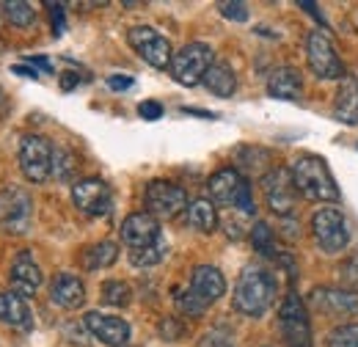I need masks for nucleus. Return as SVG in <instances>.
Segmentation results:
<instances>
[{
    "label": "nucleus",
    "instance_id": "6e6552de",
    "mask_svg": "<svg viewBox=\"0 0 358 347\" xmlns=\"http://www.w3.org/2000/svg\"><path fill=\"white\" fill-rule=\"evenodd\" d=\"M306 58H309V69L320 80H345V64L336 55V47L331 42V36L325 31H312L306 39Z\"/></svg>",
    "mask_w": 358,
    "mask_h": 347
},
{
    "label": "nucleus",
    "instance_id": "4c0bfd02",
    "mask_svg": "<svg viewBox=\"0 0 358 347\" xmlns=\"http://www.w3.org/2000/svg\"><path fill=\"white\" fill-rule=\"evenodd\" d=\"M138 113H141V119H146V122H157V119L163 116V105L155 102V99H146V102L138 105Z\"/></svg>",
    "mask_w": 358,
    "mask_h": 347
},
{
    "label": "nucleus",
    "instance_id": "473e14b6",
    "mask_svg": "<svg viewBox=\"0 0 358 347\" xmlns=\"http://www.w3.org/2000/svg\"><path fill=\"white\" fill-rule=\"evenodd\" d=\"M177 309L185 314V317H199V314L207 311V306L201 304L190 290H179L177 292Z\"/></svg>",
    "mask_w": 358,
    "mask_h": 347
},
{
    "label": "nucleus",
    "instance_id": "9b49d317",
    "mask_svg": "<svg viewBox=\"0 0 358 347\" xmlns=\"http://www.w3.org/2000/svg\"><path fill=\"white\" fill-rule=\"evenodd\" d=\"M262 190H265V201L278 218H292L295 204H298V187L289 169H273L262 176Z\"/></svg>",
    "mask_w": 358,
    "mask_h": 347
},
{
    "label": "nucleus",
    "instance_id": "393cba45",
    "mask_svg": "<svg viewBox=\"0 0 358 347\" xmlns=\"http://www.w3.org/2000/svg\"><path fill=\"white\" fill-rule=\"evenodd\" d=\"M207 91H213L215 97H231L234 94V88H237V75H234V69L224 64V61H215L210 69H207V75H204V80H201Z\"/></svg>",
    "mask_w": 358,
    "mask_h": 347
},
{
    "label": "nucleus",
    "instance_id": "ea45409f",
    "mask_svg": "<svg viewBox=\"0 0 358 347\" xmlns=\"http://www.w3.org/2000/svg\"><path fill=\"white\" fill-rule=\"evenodd\" d=\"M11 72H14V75H22V78H31V80H34V78H39V75H36V69H34V66H25V64H14V66H11Z\"/></svg>",
    "mask_w": 358,
    "mask_h": 347
},
{
    "label": "nucleus",
    "instance_id": "aec40b11",
    "mask_svg": "<svg viewBox=\"0 0 358 347\" xmlns=\"http://www.w3.org/2000/svg\"><path fill=\"white\" fill-rule=\"evenodd\" d=\"M268 94L275 99H301L303 97V78L295 66H278L268 78Z\"/></svg>",
    "mask_w": 358,
    "mask_h": 347
},
{
    "label": "nucleus",
    "instance_id": "9d476101",
    "mask_svg": "<svg viewBox=\"0 0 358 347\" xmlns=\"http://www.w3.org/2000/svg\"><path fill=\"white\" fill-rule=\"evenodd\" d=\"M127 42H130V47H133L149 66H155V69H171L174 50H171V42L160 31H155L149 25H135V28H130V34H127Z\"/></svg>",
    "mask_w": 358,
    "mask_h": 347
},
{
    "label": "nucleus",
    "instance_id": "f704fd0d",
    "mask_svg": "<svg viewBox=\"0 0 358 347\" xmlns=\"http://www.w3.org/2000/svg\"><path fill=\"white\" fill-rule=\"evenodd\" d=\"M339 276H342V281L348 284V290H350V287H358V254H353L350 260H345V264L339 267Z\"/></svg>",
    "mask_w": 358,
    "mask_h": 347
},
{
    "label": "nucleus",
    "instance_id": "a19ab883",
    "mask_svg": "<svg viewBox=\"0 0 358 347\" xmlns=\"http://www.w3.org/2000/svg\"><path fill=\"white\" fill-rule=\"evenodd\" d=\"M298 6H301V8H306V11L312 14L314 20H317V22H322V25H325V20H322V14H320V8H317V3H312V0H301Z\"/></svg>",
    "mask_w": 358,
    "mask_h": 347
},
{
    "label": "nucleus",
    "instance_id": "a878e982",
    "mask_svg": "<svg viewBox=\"0 0 358 347\" xmlns=\"http://www.w3.org/2000/svg\"><path fill=\"white\" fill-rule=\"evenodd\" d=\"M116 260H119V246H116L113 240H102V243L89 246V248L83 251V264H86V270L110 267Z\"/></svg>",
    "mask_w": 358,
    "mask_h": 347
},
{
    "label": "nucleus",
    "instance_id": "1a4fd4ad",
    "mask_svg": "<svg viewBox=\"0 0 358 347\" xmlns=\"http://www.w3.org/2000/svg\"><path fill=\"white\" fill-rule=\"evenodd\" d=\"M143 204H146V213L155 215L157 220H171L187 210V193H185V187H179L174 182L155 179L146 185Z\"/></svg>",
    "mask_w": 358,
    "mask_h": 347
},
{
    "label": "nucleus",
    "instance_id": "7c9ffc66",
    "mask_svg": "<svg viewBox=\"0 0 358 347\" xmlns=\"http://www.w3.org/2000/svg\"><path fill=\"white\" fill-rule=\"evenodd\" d=\"M99 292H102V301H105V304L116 306V309L127 306L130 298H133V292H130V287H127L124 281H105Z\"/></svg>",
    "mask_w": 358,
    "mask_h": 347
},
{
    "label": "nucleus",
    "instance_id": "cd10ccee",
    "mask_svg": "<svg viewBox=\"0 0 358 347\" xmlns=\"http://www.w3.org/2000/svg\"><path fill=\"white\" fill-rule=\"evenodd\" d=\"M75 169H78L75 155H72L66 146H52V176H55L58 182H69Z\"/></svg>",
    "mask_w": 358,
    "mask_h": 347
},
{
    "label": "nucleus",
    "instance_id": "b1692460",
    "mask_svg": "<svg viewBox=\"0 0 358 347\" xmlns=\"http://www.w3.org/2000/svg\"><path fill=\"white\" fill-rule=\"evenodd\" d=\"M234 160H237V166H240L243 171H248V174L265 176V174L273 171V152L262 149V146L245 143V146H240V149L234 152Z\"/></svg>",
    "mask_w": 358,
    "mask_h": 347
},
{
    "label": "nucleus",
    "instance_id": "c85d7f7f",
    "mask_svg": "<svg viewBox=\"0 0 358 347\" xmlns=\"http://www.w3.org/2000/svg\"><path fill=\"white\" fill-rule=\"evenodd\" d=\"M166 240H157L155 246H146V248H138V251H130V262L135 267H152V264H160L166 260Z\"/></svg>",
    "mask_w": 358,
    "mask_h": 347
},
{
    "label": "nucleus",
    "instance_id": "72a5a7b5",
    "mask_svg": "<svg viewBox=\"0 0 358 347\" xmlns=\"http://www.w3.org/2000/svg\"><path fill=\"white\" fill-rule=\"evenodd\" d=\"M199 347H234V339H231L226 331L215 328V331H207V334L201 337Z\"/></svg>",
    "mask_w": 358,
    "mask_h": 347
},
{
    "label": "nucleus",
    "instance_id": "79ce46f5",
    "mask_svg": "<svg viewBox=\"0 0 358 347\" xmlns=\"http://www.w3.org/2000/svg\"><path fill=\"white\" fill-rule=\"evenodd\" d=\"M80 83V78L75 75V72H66V75H61V88L64 91H72V88Z\"/></svg>",
    "mask_w": 358,
    "mask_h": 347
},
{
    "label": "nucleus",
    "instance_id": "7ed1b4c3",
    "mask_svg": "<svg viewBox=\"0 0 358 347\" xmlns=\"http://www.w3.org/2000/svg\"><path fill=\"white\" fill-rule=\"evenodd\" d=\"M210 187V196L213 201L226 204V207H234L245 215H254L257 207H254V196H251V182L237 171V169H221L210 176L207 182Z\"/></svg>",
    "mask_w": 358,
    "mask_h": 347
},
{
    "label": "nucleus",
    "instance_id": "37998d69",
    "mask_svg": "<svg viewBox=\"0 0 358 347\" xmlns=\"http://www.w3.org/2000/svg\"><path fill=\"white\" fill-rule=\"evenodd\" d=\"M31 64H36V66H39V69H45V72H52V64H50L47 58H42V55H34V58H31Z\"/></svg>",
    "mask_w": 358,
    "mask_h": 347
},
{
    "label": "nucleus",
    "instance_id": "c9c22d12",
    "mask_svg": "<svg viewBox=\"0 0 358 347\" xmlns=\"http://www.w3.org/2000/svg\"><path fill=\"white\" fill-rule=\"evenodd\" d=\"M218 8H221V14L226 20H234V22H245L248 20V6L245 3H221Z\"/></svg>",
    "mask_w": 358,
    "mask_h": 347
},
{
    "label": "nucleus",
    "instance_id": "c756f323",
    "mask_svg": "<svg viewBox=\"0 0 358 347\" xmlns=\"http://www.w3.org/2000/svg\"><path fill=\"white\" fill-rule=\"evenodd\" d=\"M273 229H270L265 220H257L254 229H251V243L257 248V254L262 257H275V243H273Z\"/></svg>",
    "mask_w": 358,
    "mask_h": 347
},
{
    "label": "nucleus",
    "instance_id": "39448f33",
    "mask_svg": "<svg viewBox=\"0 0 358 347\" xmlns=\"http://www.w3.org/2000/svg\"><path fill=\"white\" fill-rule=\"evenodd\" d=\"M278 328H281V339L287 347H312L309 311L295 292H289L278 306Z\"/></svg>",
    "mask_w": 358,
    "mask_h": 347
},
{
    "label": "nucleus",
    "instance_id": "423d86ee",
    "mask_svg": "<svg viewBox=\"0 0 358 347\" xmlns=\"http://www.w3.org/2000/svg\"><path fill=\"white\" fill-rule=\"evenodd\" d=\"M34 223V199L25 187L8 185L0 190V229L8 234H25Z\"/></svg>",
    "mask_w": 358,
    "mask_h": 347
},
{
    "label": "nucleus",
    "instance_id": "bb28decb",
    "mask_svg": "<svg viewBox=\"0 0 358 347\" xmlns=\"http://www.w3.org/2000/svg\"><path fill=\"white\" fill-rule=\"evenodd\" d=\"M3 14H6V20H8L11 25H17V28H28V25H34V20H36V8H34L31 3H22V0H8V3H3Z\"/></svg>",
    "mask_w": 358,
    "mask_h": 347
},
{
    "label": "nucleus",
    "instance_id": "4468645a",
    "mask_svg": "<svg viewBox=\"0 0 358 347\" xmlns=\"http://www.w3.org/2000/svg\"><path fill=\"white\" fill-rule=\"evenodd\" d=\"M83 325L94 339H99L102 345L108 347H127L130 342V325L122 317L113 314H102V311H89L83 317Z\"/></svg>",
    "mask_w": 358,
    "mask_h": 347
},
{
    "label": "nucleus",
    "instance_id": "0eeeda50",
    "mask_svg": "<svg viewBox=\"0 0 358 347\" xmlns=\"http://www.w3.org/2000/svg\"><path fill=\"white\" fill-rule=\"evenodd\" d=\"M312 234H314V243L325 254H339L350 243V232H348L345 215L336 207H328V204H322L312 215Z\"/></svg>",
    "mask_w": 358,
    "mask_h": 347
},
{
    "label": "nucleus",
    "instance_id": "f257e3e1",
    "mask_svg": "<svg viewBox=\"0 0 358 347\" xmlns=\"http://www.w3.org/2000/svg\"><path fill=\"white\" fill-rule=\"evenodd\" d=\"M275 298V278L270 276L265 267H257V264H248L237 284H234V298L231 304L240 314L245 317H262L270 309Z\"/></svg>",
    "mask_w": 358,
    "mask_h": 347
},
{
    "label": "nucleus",
    "instance_id": "ddd939ff",
    "mask_svg": "<svg viewBox=\"0 0 358 347\" xmlns=\"http://www.w3.org/2000/svg\"><path fill=\"white\" fill-rule=\"evenodd\" d=\"M72 201H75V207H78L80 213L99 218L110 213V207H113V193H110V187H108L102 179L89 176V179L75 182V187H72Z\"/></svg>",
    "mask_w": 358,
    "mask_h": 347
},
{
    "label": "nucleus",
    "instance_id": "f03ea898",
    "mask_svg": "<svg viewBox=\"0 0 358 347\" xmlns=\"http://www.w3.org/2000/svg\"><path fill=\"white\" fill-rule=\"evenodd\" d=\"M292 179H295V187H298V196L309 199V201H320V204H328V201H336L339 199V187L331 176V169L322 157L317 155H301L295 163H292Z\"/></svg>",
    "mask_w": 358,
    "mask_h": 347
},
{
    "label": "nucleus",
    "instance_id": "dca6fc26",
    "mask_svg": "<svg viewBox=\"0 0 358 347\" xmlns=\"http://www.w3.org/2000/svg\"><path fill=\"white\" fill-rule=\"evenodd\" d=\"M157 240H163V234H160V220L155 215H149L143 210V213H133V215L124 218V223H122V243L130 251L155 246Z\"/></svg>",
    "mask_w": 358,
    "mask_h": 347
},
{
    "label": "nucleus",
    "instance_id": "e433bc0d",
    "mask_svg": "<svg viewBox=\"0 0 358 347\" xmlns=\"http://www.w3.org/2000/svg\"><path fill=\"white\" fill-rule=\"evenodd\" d=\"M50 20H52V34L61 36L66 31V17H64V6L61 3H50Z\"/></svg>",
    "mask_w": 358,
    "mask_h": 347
},
{
    "label": "nucleus",
    "instance_id": "f3484780",
    "mask_svg": "<svg viewBox=\"0 0 358 347\" xmlns=\"http://www.w3.org/2000/svg\"><path fill=\"white\" fill-rule=\"evenodd\" d=\"M187 290H190L204 306H213L218 298H224L226 278L218 267H213V264H199V267H193V273H190Z\"/></svg>",
    "mask_w": 358,
    "mask_h": 347
},
{
    "label": "nucleus",
    "instance_id": "2eb2a0df",
    "mask_svg": "<svg viewBox=\"0 0 358 347\" xmlns=\"http://www.w3.org/2000/svg\"><path fill=\"white\" fill-rule=\"evenodd\" d=\"M312 306L334 317H353L358 314V292L348 287H314L309 292Z\"/></svg>",
    "mask_w": 358,
    "mask_h": 347
},
{
    "label": "nucleus",
    "instance_id": "5701e85b",
    "mask_svg": "<svg viewBox=\"0 0 358 347\" xmlns=\"http://www.w3.org/2000/svg\"><path fill=\"white\" fill-rule=\"evenodd\" d=\"M185 220H187L190 229H196V232H201V234H210V232H215V226H218V210H215V204H213L210 199H196V201L187 204Z\"/></svg>",
    "mask_w": 358,
    "mask_h": 347
},
{
    "label": "nucleus",
    "instance_id": "58836bf2",
    "mask_svg": "<svg viewBox=\"0 0 358 347\" xmlns=\"http://www.w3.org/2000/svg\"><path fill=\"white\" fill-rule=\"evenodd\" d=\"M133 78L130 75H110L108 78V88L110 91H127V88H133Z\"/></svg>",
    "mask_w": 358,
    "mask_h": 347
},
{
    "label": "nucleus",
    "instance_id": "412c9836",
    "mask_svg": "<svg viewBox=\"0 0 358 347\" xmlns=\"http://www.w3.org/2000/svg\"><path fill=\"white\" fill-rule=\"evenodd\" d=\"M0 320L11 328H20V331H28L34 325V314L25 304L22 295H17L14 290L11 292H0Z\"/></svg>",
    "mask_w": 358,
    "mask_h": 347
},
{
    "label": "nucleus",
    "instance_id": "20e7f679",
    "mask_svg": "<svg viewBox=\"0 0 358 347\" xmlns=\"http://www.w3.org/2000/svg\"><path fill=\"white\" fill-rule=\"evenodd\" d=\"M213 64H215V55H213L210 44L190 42L174 52V58H171V78L177 80L179 86H196V83L204 80V75H207V69Z\"/></svg>",
    "mask_w": 358,
    "mask_h": 347
},
{
    "label": "nucleus",
    "instance_id": "a211bd4d",
    "mask_svg": "<svg viewBox=\"0 0 358 347\" xmlns=\"http://www.w3.org/2000/svg\"><path fill=\"white\" fill-rule=\"evenodd\" d=\"M11 287L17 295L22 298H31L39 287H42V270L39 264L34 262L31 251H20L17 260L11 264Z\"/></svg>",
    "mask_w": 358,
    "mask_h": 347
},
{
    "label": "nucleus",
    "instance_id": "4be33fe9",
    "mask_svg": "<svg viewBox=\"0 0 358 347\" xmlns=\"http://www.w3.org/2000/svg\"><path fill=\"white\" fill-rule=\"evenodd\" d=\"M334 116L345 125H358V80L350 75L342 80V86L336 91Z\"/></svg>",
    "mask_w": 358,
    "mask_h": 347
},
{
    "label": "nucleus",
    "instance_id": "c03bdc74",
    "mask_svg": "<svg viewBox=\"0 0 358 347\" xmlns=\"http://www.w3.org/2000/svg\"><path fill=\"white\" fill-rule=\"evenodd\" d=\"M127 347H130V345H127Z\"/></svg>",
    "mask_w": 358,
    "mask_h": 347
},
{
    "label": "nucleus",
    "instance_id": "6ab92c4d",
    "mask_svg": "<svg viewBox=\"0 0 358 347\" xmlns=\"http://www.w3.org/2000/svg\"><path fill=\"white\" fill-rule=\"evenodd\" d=\"M50 298H52L55 306L72 311V309H80V306L86 304V287H83V281L78 276L58 273L52 278V284H50Z\"/></svg>",
    "mask_w": 358,
    "mask_h": 347
},
{
    "label": "nucleus",
    "instance_id": "2f4dec72",
    "mask_svg": "<svg viewBox=\"0 0 358 347\" xmlns=\"http://www.w3.org/2000/svg\"><path fill=\"white\" fill-rule=\"evenodd\" d=\"M328 347H358V323H342L328 334Z\"/></svg>",
    "mask_w": 358,
    "mask_h": 347
},
{
    "label": "nucleus",
    "instance_id": "f8f14e48",
    "mask_svg": "<svg viewBox=\"0 0 358 347\" xmlns=\"http://www.w3.org/2000/svg\"><path fill=\"white\" fill-rule=\"evenodd\" d=\"M20 169L31 182H45L52 174V143L42 135H25L20 143Z\"/></svg>",
    "mask_w": 358,
    "mask_h": 347
}]
</instances>
